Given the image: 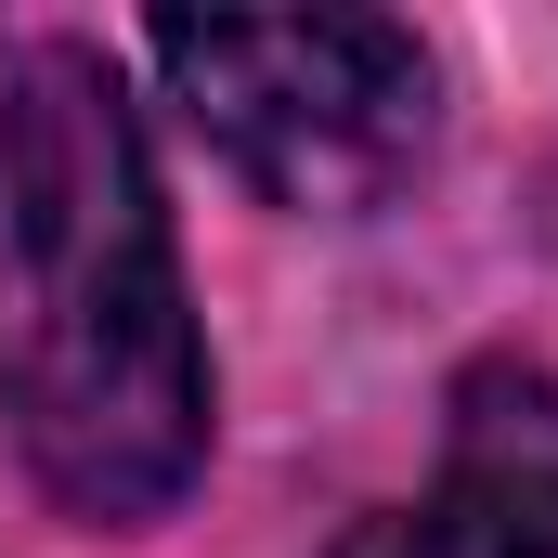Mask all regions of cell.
<instances>
[{"mask_svg": "<svg viewBox=\"0 0 558 558\" xmlns=\"http://www.w3.org/2000/svg\"><path fill=\"white\" fill-rule=\"evenodd\" d=\"M428 558H558V377L546 364H468L441 481L403 520Z\"/></svg>", "mask_w": 558, "mask_h": 558, "instance_id": "3957f363", "label": "cell"}, {"mask_svg": "<svg viewBox=\"0 0 558 558\" xmlns=\"http://www.w3.org/2000/svg\"><path fill=\"white\" fill-rule=\"evenodd\" d=\"M0 428L78 520H156L208 468L169 195L92 39L0 65Z\"/></svg>", "mask_w": 558, "mask_h": 558, "instance_id": "6da1fadb", "label": "cell"}, {"mask_svg": "<svg viewBox=\"0 0 558 558\" xmlns=\"http://www.w3.org/2000/svg\"><path fill=\"white\" fill-rule=\"evenodd\" d=\"M156 65L274 208L351 221L428 156V52L390 13H169Z\"/></svg>", "mask_w": 558, "mask_h": 558, "instance_id": "7a4b0ae2", "label": "cell"}]
</instances>
